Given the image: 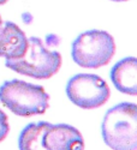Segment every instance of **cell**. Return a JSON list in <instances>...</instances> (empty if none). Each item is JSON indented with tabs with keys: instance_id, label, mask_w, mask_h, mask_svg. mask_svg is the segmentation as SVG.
<instances>
[{
	"instance_id": "1",
	"label": "cell",
	"mask_w": 137,
	"mask_h": 150,
	"mask_svg": "<svg viewBox=\"0 0 137 150\" xmlns=\"http://www.w3.org/2000/svg\"><path fill=\"white\" fill-rule=\"evenodd\" d=\"M101 134L113 150H137V106L121 102L109 108L101 124Z\"/></svg>"
},
{
	"instance_id": "2",
	"label": "cell",
	"mask_w": 137,
	"mask_h": 150,
	"mask_svg": "<svg viewBox=\"0 0 137 150\" xmlns=\"http://www.w3.org/2000/svg\"><path fill=\"white\" fill-rule=\"evenodd\" d=\"M0 101L16 115L31 117L46 113L49 107V95L41 85L11 79L0 86Z\"/></svg>"
},
{
	"instance_id": "3",
	"label": "cell",
	"mask_w": 137,
	"mask_h": 150,
	"mask_svg": "<svg viewBox=\"0 0 137 150\" xmlns=\"http://www.w3.org/2000/svg\"><path fill=\"white\" fill-rule=\"evenodd\" d=\"M5 66L23 76L35 79H48L61 67V55L49 51L41 39L31 36L24 54L18 59H5Z\"/></svg>"
},
{
	"instance_id": "4",
	"label": "cell",
	"mask_w": 137,
	"mask_h": 150,
	"mask_svg": "<svg viewBox=\"0 0 137 150\" xmlns=\"http://www.w3.org/2000/svg\"><path fill=\"white\" fill-rule=\"evenodd\" d=\"M116 53V42L105 30L82 33L71 46L72 60L84 69H99L107 65Z\"/></svg>"
},
{
	"instance_id": "5",
	"label": "cell",
	"mask_w": 137,
	"mask_h": 150,
	"mask_svg": "<svg viewBox=\"0 0 137 150\" xmlns=\"http://www.w3.org/2000/svg\"><path fill=\"white\" fill-rule=\"evenodd\" d=\"M66 95L75 106L83 109H95L108 101L111 90L108 84L96 74L78 73L69 79Z\"/></svg>"
},
{
	"instance_id": "6",
	"label": "cell",
	"mask_w": 137,
	"mask_h": 150,
	"mask_svg": "<svg viewBox=\"0 0 137 150\" xmlns=\"http://www.w3.org/2000/svg\"><path fill=\"white\" fill-rule=\"evenodd\" d=\"M42 145L48 150L83 149L84 139L76 127L67 124H57L51 125L45 132Z\"/></svg>"
},
{
	"instance_id": "7",
	"label": "cell",
	"mask_w": 137,
	"mask_h": 150,
	"mask_svg": "<svg viewBox=\"0 0 137 150\" xmlns=\"http://www.w3.org/2000/svg\"><path fill=\"white\" fill-rule=\"evenodd\" d=\"M28 37L16 23L5 22L0 27V57L18 59L27 49Z\"/></svg>"
},
{
	"instance_id": "8",
	"label": "cell",
	"mask_w": 137,
	"mask_h": 150,
	"mask_svg": "<svg viewBox=\"0 0 137 150\" xmlns=\"http://www.w3.org/2000/svg\"><path fill=\"white\" fill-rule=\"evenodd\" d=\"M111 81L116 89L123 94L137 95V60L128 57L119 60L111 70Z\"/></svg>"
},
{
	"instance_id": "9",
	"label": "cell",
	"mask_w": 137,
	"mask_h": 150,
	"mask_svg": "<svg viewBox=\"0 0 137 150\" xmlns=\"http://www.w3.org/2000/svg\"><path fill=\"white\" fill-rule=\"evenodd\" d=\"M51 122L40 121V122H31L24 127L19 134L18 146L22 150H39L43 149L42 141L43 134L49 129Z\"/></svg>"
},
{
	"instance_id": "10",
	"label": "cell",
	"mask_w": 137,
	"mask_h": 150,
	"mask_svg": "<svg viewBox=\"0 0 137 150\" xmlns=\"http://www.w3.org/2000/svg\"><path fill=\"white\" fill-rule=\"evenodd\" d=\"M9 131H10V125H9L7 115L0 109V143L7 137Z\"/></svg>"
},
{
	"instance_id": "11",
	"label": "cell",
	"mask_w": 137,
	"mask_h": 150,
	"mask_svg": "<svg viewBox=\"0 0 137 150\" xmlns=\"http://www.w3.org/2000/svg\"><path fill=\"white\" fill-rule=\"evenodd\" d=\"M111 1H116V3H123V1H128V0H111Z\"/></svg>"
},
{
	"instance_id": "12",
	"label": "cell",
	"mask_w": 137,
	"mask_h": 150,
	"mask_svg": "<svg viewBox=\"0 0 137 150\" xmlns=\"http://www.w3.org/2000/svg\"><path fill=\"white\" fill-rule=\"evenodd\" d=\"M9 1V0H0V5H4V4H6Z\"/></svg>"
},
{
	"instance_id": "13",
	"label": "cell",
	"mask_w": 137,
	"mask_h": 150,
	"mask_svg": "<svg viewBox=\"0 0 137 150\" xmlns=\"http://www.w3.org/2000/svg\"><path fill=\"white\" fill-rule=\"evenodd\" d=\"M1 24H3V19H1V16H0V27H1Z\"/></svg>"
}]
</instances>
